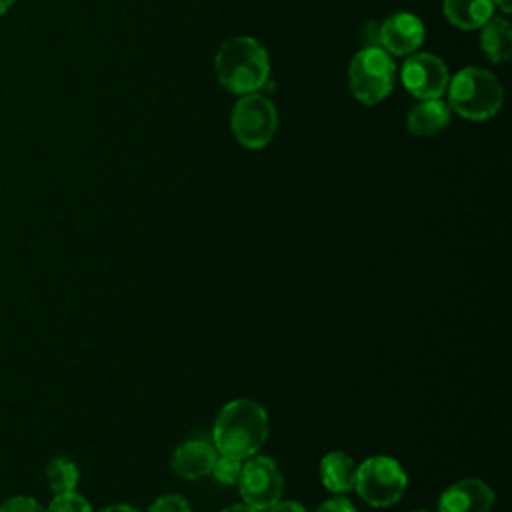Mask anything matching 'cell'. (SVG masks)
Instances as JSON below:
<instances>
[{
    "label": "cell",
    "instance_id": "obj_2",
    "mask_svg": "<svg viewBox=\"0 0 512 512\" xmlns=\"http://www.w3.org/2000/svg\"><path fill=\"white\" fill-rule=\"evenodd\" d=\"M218 82L232 94H252L260 90L270 74V60L264 46L250 36L226 40L214 58Z\"/></svg>",
    "mask_w": 512,
    "mask_h": 512
},
{
    "label": "cell",
    "instance_id": "obj_17",
    "mask_svg": "<svg viewBox=\"0 0 512 512\" xmlns=\"http://www.w3.org/2000/svg\"><path fill=\"white\" fill-rule=\"evenodd\" d=\"M242 466L244 460L236 458V456H226V454H218L214 468H212V476L216 478V482L220 484H238L240 474H242Z\"/></svg>",
    "mask_w": 512,
    "mask_h": 512
},
{
    "label": "cell",
    "instance_id": "obj_6",
    "mask_svg": "<svg viewBox=\"0 0 512 512\" xmlns=\"http://www.w3.org/2000/svg\"><path fill=\"white\" fill-rule=\"evenodd\" d=\"M230 126H232L234 138L242 146L250 150H260L268 146L276 134V128H278L276 106L258 92L244 94L232 108Z\"/></svg>",
    "mask_w": 512,
    "mask_h": 512
},
{
    "label": "cell",
    "instance_id": "obj_21",
    "mask_svg": "<svg viewBox=\"0 0 512 512\" xmlns=\"http://www.w3.org/2000/svg\"><path fill=\"white\" fill-rule=\"evenodd\" d=\"M316 512H358V510L346 498H330L324 504H320Z\"/></svg>",
    "mask_w": 512,
    "mask_h": 512
},
{
    "label": "cell",
    "instance_id": "obj_26",
    "mask_svg": "<svg viewBox=\"0 0 512 512\" xmlns=\"http://www.w3.org/2000/svg\"><path fill=\"white\" fill-rule=\"evenodd\" d=\"M16 0H0V14H6L12 6H14Z\"/></svg>",
    "mask_w": 512,
    "mask_h": 512
},
{
    "label": "cell",
    "instance_id": "obj_11",
    "mask_svg": "<svg viewBox=\"0 0 512 512\" xmlns=\"http://www.w3.org/2000/svg\"><path fill=\"white\" fill-rule=\"evenodd\" d=\"M218 450L206 440H184L170 456L172 472L184 480H198L212 472Z\"/></svg>",
    "mask_w": 512,
    "mask_h": 512
},
{
    "label": "cell",
    "instance_id": "obj_7",
    "mask_svg": "<svg viewBox=\"0 0 512 512\" xmlns=\"http://www.w3.org/2000/svg\"><path fill=\"white\" fill-rule=\"evenodd\" d=\"M284 478L280 474L278 464L270 456H250L238 480L240 498L246 506L264 512L276 500L282 498Z\"/></svg>",
    "mask_w": 512,
    "mask_h": 512
},
{
    "label": "cell",
    "instance_id": "obj_4",
    "mask_svg": "<svg viewBox=\"0 0 512 512\" xmlns=\"http://www.w3.org/2000/svg\"><path fill=\"white\" fill-rule=\"evenodd\" d=\"M406 486L408 478L404 466L392 456L376 454L356 466L354 490L374 508L394 506L404 496Z\"/></svg>",
    "mask_w": 512,
    "mask_h": 512
},
{
    "label": "cell",
    "instance_id": "obj_12",
    "mask_svg": "<svg viewBox=\"0 0 512 512\" xmlns=\"http://www.w3.org/2000/svg\"><path fill=\"white\" fill-rule=\"evenodd\" d=\"M450 122V106L440 98L422 100L406 116V128L416 136H434Z\"/></svg>",
    "mask_w": 512,
    "mask_h": 512
},
{
    "label": "cell",
    "instance_id": "obj_24",
    "mask_svg": "<svg viewBox=\"0 0 512 512\" xmlns=\"http://www.w3.org/2000/svg\"><path fill=\"white\" fill-rule=\"evenodd\" d=\"M220 512H260V510H254V508H250L246 504H234V506H228V508H224Z\"/></svg>",
    "mask_w": 512,
    "mask_h": 512
},
{
    "label": "cell",
    "instance_id": "obj_20",
    "mask_svg": "<svg viewBox=\"0 0 512 512\" xmlns=\"http://www.w3.org/2000/svg\"><path fill=\"white\" fill-rule=\"evenodd\" d=\"M0 512H46L32 496H12L0 504Z\"/></svg>",
    "mask_w": 512,
    "mask_h": 512
},
{
    "label": "cell",
    "instance_id": "obj_15",
    "mask_svg": "<svg viewBox=\"0 0 512 512\" xmlns=\"http://www.w3.org/2000/svg\"><path fill=\"white\" fill-rule=\"evenodd\" d=\"M480 46L488 60L502 64L512 54V28L506 18H490L482 26Z\"/></svg>",
    "mask_w": 512,
    "mask_h": 512
},
{
    "label": "cell",
    "instance_id": "obj_10",
    "mask_svg": "<svg viewBox=\"0 0 512 512\" xmlns=\"http://www.w3.org/2000/svg\"><path fill=\"white\" fill-rule=\"evenodd\" d=\"M494 500V490L484 480L464 478L440 494L436 512H492Z\"/></svg>",
    "mask_w": 512,
    "mask_h": 512
},
{
    "label": "cell",
    "instance_id": "obj_25",
    "mask_svg": "<svg viewBox=\"0 0 512 512\" xmlns=\"http://www.w3.org/2000/svg\"><path fill=\"white\" fill-rule=\"evenodd\" d=\"M494 6H498L504 14H508L512 10V0H492Z\"/></svg>",
    "mask_w": 512,
    "mask_h": 512
},
{
    "label": "cell",
    "instance_id": "obj_3",
    "mask_svg": "<svg viewBox=\"0 0 512 512\" xmlns=\"http://www.w3.org/2000/svg\"><path fill=\"white\" fill-rule=\"evenodd\" d=\"M502 100L504 92L500 82L484 68L468 66L450 80L448 102L462 118L486 120L500 110Z\"/></svg>",
    "mask_w": 512,
    "mask_h": 512
},
{
    "label": "cell",
    "instance_id": "obj_27",
    "mask_svg": "<svg viewBox=\"0 0 512 512\" xmlns=\"http://www.w3.org/2000/svg\"><path fill=\"white\" fill-rule=\"evenodd\" d=\"M412 512H430V510H412Z\"/></svg>",
    "mask_w": 512,
    "mask_h": 512
},
{
    "label": "cell",
    "instance_id": "obj_8",
    "mask_svg": "<svg viewBox=\"0 0 512 512\" xmlns=\"http://www.w3.org/2000/svg\"><path fill=\"white\" fill-rule=\"evenodd\" d=\"M448 80L446 64L428 52L410 56L402 66L404 88L420 100L440 98L448 88Z\"/></svg>",
    "mask_w": 512,
    "mask_h": 512
},
{
    "label": "cell",
    "instance_id": "obj_19",
    "mask_svg": "<svg viewBox=\"0 0 512 512\" xmlns=\"http://www.w3.org/2000/svg\"><path fill=\"white\" fill-rule=\"evenodd\" d=\"M146 512H192L188 500L180 494H166L156 498Z\"/></svg>",
    "mask_w": 512,
    "mask_h": 512
},
{
    "label": "cell",
    "instance_id": "obj_13",
    "mask_svg": "<svg viewBox=\"0 0 512 512\" xmlns=\"http://www.w3.org/2000/svg\"><path fill=\"white\" fill-rule=\"evenodd\" d=\"M356 462L352 456L340 450H332L320 460V480L326 490L334 494H344L354 488L356 478Z\"/></svg>",
    "mask_w": 512,
    "mask_h": 512
},
{
    "label": "cell",
    "instance_id": "obj_5",
    "mask_svg": "<svg viewBox=\"0 0 512 512\" xmlns=\"http://www.w3.org/2000/svg\"><path fill=\"white\" fill-rule=\"evenodd\" d=\"M396 80V64L380 46H364L348 66V86L362 104L384 100Z\"/></svg>",
    "mask_w": 512,
    "mask_h": 512
},
{
    "label": "cell",
    "instance_id": "obj_23",
    "mask_svg": "<svg viewBox=\"0 0 512 512\" xmlns=\"http://www.w3.org/2000/svg\"><path fill=\"white\" fill-rule=\"evenodd\" d=\"M98 512H140V510L134 508V506H128V504H110V506H104Z\"/></svg>",
    "mask_w": 512,
    "mask_h": 512
},
{
    "label": "cell",
    "instance_id": "obj_18",
    "mask_svg": "<svg viewBox=\"0 0 512 512\" xmlns=\"http://www.w3.org/2000/svg\"><path fill=\"white\" fill-rule=\"evenodd\" d=\"M46 512H92L90 502L74 492H64V494H54L50 506Z\"/></svg>",
    "mask_w": 512,
    "mask_h": 512
},
{
    "label": "cell",
    "instance_id": "obj_22",
    "mask_svg": "<svg viewBox=\"0 0 512 512\" xmlns=\"http://www.w3.org/2000/svg\"><path fill=\"white\" fill-rule=\"evenodd\" d=\"M264 512H306V508L298 500H276Z\"/></svg>",
    "mask_w": 512,
    "mask_h": 512
},
{
    "label": "cell",
    "instance_id": "obj_1",
    "mask_svg": "<svg viewBox=\"0 0 512 512\" xmlns=\"http://www.w3.org/2000/svg\"><path fill=\"white\" fill-rule=\"evenodd\" d=\"M270 432V420L262 404L236 398L224 404L212 426V442L218 454L250 458L258 454Z\"/></svg>",
    "mask_w": 512,
    "mask_h": 512
},
{
    "label": "cell",
    "instance_id": "obj_16",
    "mask_svg": "<svg viewBox=\"0 0 512 512\" xmlns=\"http://www.w3.org/2000/svg\"><path fill=\"white\" fill-rule=\"evenodd\" d=\"M46 480L54 494L74 492L80 480V472L76 462H72L68 456H54L46 464Z\"/></svg>",
    "mask_w": 512,
    "mask_h": 512
},
{
    "label": "cell",
    "instance_id": "obj_9",
    "mask_svg": "<svg viewBox=\"0 0 512 512\" xmlns=\"http://www.w3.org/2000/svg\"><path fill=\"white\" fill-rule=\"evenodd\" d=\"M424 42V24L412 12H396L378 26V46L388 54H412Z\"/></svg>",
    "mask_w": 512,
    "mask_h": 512
},
{
    "label": "cell",
    "instance_id": "obj_14",
    "mask_svg": "<svg viewBox=\"0 0 512 512\" xmlns=\"http://www.w3.org/2000/svg\"><path fill=\"white\" fill-rule=\"evenodd\" d=\"M444 16L450 24L462 30L484 26L494 12L492 0H444Z\"/></svg>",
    "mask_w": 512,
    "mask_h": 512
}]
</instances>
